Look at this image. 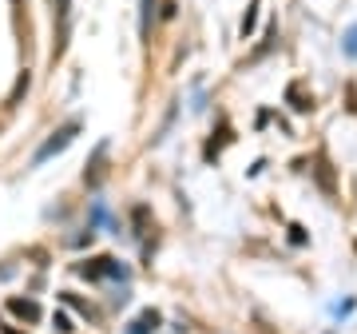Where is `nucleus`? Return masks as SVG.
I'll return each mask as SVG.
<instances>
[{
  "mask_svg": "<svg viewBox=\"0 0 357 334\" xmlns=\"http://www.w3.org/2000/svg\"><path fill=\"white\" fill-rule=\"evenodd\" d=\"M76 131H79V124H76V119H72V124H64V128L56 131V136H52V140H48V143H44V147L36 152V164H48V159H52L56 152H64L68 143L76 140Z\"/></svg>",
  "mask_w": 357,
  "mask_h": 334,
  "instance_id": "nucleus-1",
  "label": "nucleus"
},
{
  "mask_svg": "<svg viewBox=\"0 0 357 334\" xmlns=\"http://www.w3.org/2000/svg\"><path fill=\"white\" fill-rule=\"evenodd\" d=\"M8 310H13L16 319H24V322H40V303L36 298H8Z\"/></svg>",
  "mask_w": 357,
  "mask_h": 334,
  "instance_id": "nucleus-2",
  "label": "nucleus"
},
{
  "mask_svg": "<svg viewBox=\"0 0 357 334\" xmlns=\"http://www.w3.org/2000/svg\"><path fill=\"white\" fill-rule=\"evenodd\" d=\"M286 100L294 103V112H310V108H314V92H302V84H290V88H286Z\"/></svg>",
  "mask_w": 357,
  "mask_h": 334,
  "instance_id": "nucleus-3",
  "label": "nucleus"
},
{
  "mask_svg": "<svg viewBox=\"0 0 357 334\" xmlns=\"http://www.w3.org/2000/svg\"><path fill=\"white\" fill-rule=\"evenodd\" d=\"M159 322H163V319H159V310H143L139 319L131 322V331H128V334H147V331H155Z\"/></svg>",
  "mask_w": 357,
  "mask_h": 334,
  "instance_id": "nucleus-4",
  "label": "nucleus"
},
{
  "mask_svg": "<svg viewBox=\"0 0 357 334\" xmlns=\"http://www.w3.org/2000/svg\"><path fill=\"white\" fill-rule=\"evenodd\" d=\"M314 175H318V187L326 195H333V171H330V164L326 159H318V167H314Z\"/></svg>",
  "mask_w": 357,
  "mask_h": 334,
  "instance_id": "nucleus-5",
  "label": "nucleus"
},
{
  "mask_svg": "<svg viewBox=\"0 0 357 334\" xmlns=\"http://www.w3.org/2000/svg\"><path fill=\"white\" fill-rule=\"evenodd\" d=\"M52 326H56L60 334H72V331H76V326H72V314H64V310H56V314H52Z\"/></svg>",
  "mask_w": 357,
  "mask_h": 334,
  "instance_id": "nucleus-6",
  "label": "nucleus"
},
{
  "mask_svg": "<svg viewBox=\"0 0 357 334\" xmlns=\"http://www.w3.org/2000/svg\"><path fill=\"white\" fill-rule=\"evenodd\" d=\"M255 24H258V4H250V13L243 16V40L250 36V32H255Z\"/></svg>",
  "mask_w": 357,
  "mask_h": 334,
  "instance_id": "nucleus-7",
  "label": "nucleus"
},
{
  "mask_svg": "<svg viewBox=\"0 0 357 334\" xmlns=\"http://www.w3.org/2000/svg\"><path fill=\"white\" fill-rule=\"evenodd\" d=\"M342 48H345V56H354V60H357V24L349 28V32H345V40H342Z\"/></svg>",
  "mask_w": 357,
  "mask_h": 334,
  "instance_id": "nucleus-8",
  "label": "nucleus"
},
{
  "mask_svg": "<svg viewBox=\"0 0 357 334\" xmlns=\"http://www.w3.org/2000/svg\"><path fill=\"white\" fill-rule=\"evenodd\" d=\"M56 13H60V20H68V13H72V0H56Z\"/></svg>",
  "mask_w": 357,
  "mask_h": 334,
  "instance_id": "nucleus-9",
  "label": "nucleus"
},
{
  "mask_svg": "<svg viewBox=\"0 0 357 334\" xmlns=\"http://www.w3.org/2000/svg\"><path fill=\"white\" fill-rule=\"evenodd\" d=\"M151 24V0H143V28Z\"/></svg>",
  "mask_w": 357,
  "mask_h": 334,
  "instance_id": "nucleus-10",
  "label": "nucleus"
}]
</instances>
